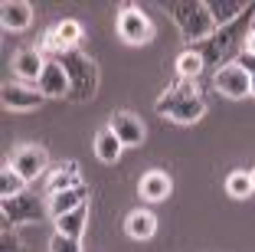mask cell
I'll return each instance as SVG.
<instances>
[{
	"mask_svg": "<svg viewBox=\"0 0 255 252\" xmlns=\"http://www.w3.org/2000/svg\"><path fill=\"white\" fill-rule=\"evenodd\" d=\"M72 187H82V174H79V164L75 161H66L59 164L49 180H46V193L53 197V193H62V190H72Z\"/></svg>",
	"mask_w": 255,
	"mask_h": 252,
	"instance_id": "9a60e30c",
	"label": "cell"
},
{
	"mask_svg": "<svg viewBox=\"0 0 255 252\" xmlns=\"http://www.w3.org/2000/svg\"><path fill=\"white\" fill-rule=\"evenodd\" d=\"M125 233L131 239H150L157 233V216L150 213V210H131L125 216Z\"/></svg>",
	"mask_w": 255,
	"mask_h": 252,
	"instance_id": "e0dca14e",
	"label": "cell"
},
{
	"mask_svg": "<svg viewBox=\"0 0 255 252\" xmlns=\"http://www.w3.org/2000/svg\"><path fill=\"white\" fill-rule=\"evenodd\" d=\"M0 20H3V30L20 33L33 23V7L26 0H3L0 3Z\"/></svg>",
	"mask_w": 255,
	"mask_h": 252,
	"instance_id": "4fadbf2b",
	"label": "cell"
},
{
	"mask_svg": "<svg viewBox=\"0 0 255 252\" xmlns=\"http://www.w3.org/2000/svg\"><path fill=\"white\" fill-rule=\"evenodd\" d=\"M213 85H216L219 95L226 98H246L252 95V75L239 66V62H229V66H219L213 75Z\"/></svg>",
	"mask_w": 255,
	"mask_h": 252,
	"instance_id": "8992f818",
	"label": "cell"
},
{
	"mask_svg": "<svg viewBox=\"0 0 255 252\" xmlns=\"http://www.w3.org/2000/svg\"><path fill=\"white\" fill-rule=\"evenodd\" d=\"M16 246H20V243H16L13 233H3V252H20Z\"/></svg>",
	"mask_w": 255,
	"mask_h": 252,
	"instance_id": "484cf974",
	"label": "cell"
},
{
	"mask_svg": "<svg viewBox=\"0 0 255 252\" xmlns=\"http://www.w3.org/2000/svg\"><path fill=\"white\" fill-rule=\"evenodd\" d=\"M252 98H255V75H252Z\"/></svg>",
	"mask_w": 255,
	"mask_h": 252,
	"instance_id": "f1b7e54d",
	"label": "cell"
},
{
	"mask_svg": "<svg viewBox=\"0 0 255 252\" xmlns=\"http://www.w3.org/2000/svg\"><path fill=\"white\" fill-rule=\"evenodd\" d=\"M36 89L43 92L46 98H69V75L66 69L59 66V59H46V69L39 75Z\"/></svg>",
	"mask_w": 255,
	"mask_h": 252,
	"instance_id": "8fae6325",
	"label": "cell"
},
{
	"mask_svg": "<svg viewBox=\"0 0 255 252\" xmlns=\"http://www.w3.org/2000/svg\"><path fill=\"white\" fill-rule=\"evenodd\" d=\"M203 69H206V62H203V56L196 49H183L180 56H177V72H180V79L193 82Z\"/></svg>",
	"mask_w": 255,
	"mask_h": 252,
	"instance_id": "44dd1931",
	"label": "cell"
},
{
	"mask_svg": "<svg viewBox=\"0 0 255 252\" xmlns=\"http://www.w3.org/2000/svg\"><path fill=\"white\" fill-rule=\"evenodd\" d=\"M46 69V59H43V52L39 49H16L13 56V72L20 75V79H30V82H39V75H43Z\"/></svg>",
	"mask_w": 255,
	"mask_h": 252,
	"instance_id": "5bb4252c",
	"label": "cell"
},
{
	"mask_svg": "<svg viewBox=\"0 0 255 252\" xmlns=\"http://www.w3.org/2000/svg\"><path fill=\"white\" fill-rule=\"evenodd\" d=\"M236 62H239V66L246 69L249 75H255V56H249V52H242V56H239V59H236Z\"/></svg>",
	"mask_w": 255,
	"mask_h": 252,
	"instance_id": "d4e9b609",
	"label": "cell"
},
{
	"mask_svg": "<svg viewBox=\"0 0 255 252\" xmlns=\"http://www.w3.org/2000/svg\"><path fill=\"white\" fill-rule=\"evenodd\" d=\"M10 167H13L16 174H20L26 184L36 177H43L46 167H49V154H46V148H39V144H20V148L10 154Z\"/></svg>",
	"mask_w": 255,
	"mask_h": 252,
	"instance_id": "5b68a950",
	"label": "cell"
},
{
	"mask_svg": "<svg viewBox=\"0 0 255 252\" xmlns=\"http://www.w3.org/2000/svg\"><path fill=\"white\" fill-rule=\"evenodd\" d=\"M56 59L69 75V102H89L98 89V66L79 49H69Z\"/></svg>",
	"mask_w": 255,
	"mask_h": 252,
	"instance_id": "277c9868",
	"label": "cell"
},
{
	"mask_svg": "<svg viewBox=\"0 0 255 252\" xmlns=\"http://www.w3.org/2000/svg\"><path fill=\"white\" fill-rule=\"evenodd\" d=\"M23 187H26V180H23L20 174H16L13 167L7 164V167L0 171V193H3V200H13V197H20V193H26Z\"/></svg>",
	"mask_w": 255,
	"mask_h": 252,
	"instance_id": "7402d4cb",
	"label": "cell"
},
{
	"mask_svg": "<svg viewBox=\"0 0 255 252\" xmlns=\"http://www.w3.org/2000/svg\"><path fill=\"white\" fill-rule=\"evenodd\" d=\"M154 108H157L164 118L177 121V125H193V121H200L203 115H206V102H203V95L196 92L193 82L173 85L170 92H164V95L154 102Z\"/></svg>",
	"mask_w": 255,
	"mask_h": 252,
	"instance_id": "7a4b0ae2",
	"label": "cell"
},
{
	"mask_svg": "<svg viewBox=\"0 0 255 252\" xmlns=\"http://www.w3.org/2000/svg\"><path fill=\"white\" fill-rule=\"evenodd\" d=\"M246 52H249V56H255V30L246 36Z\"/></svg>",
	"mask_w": 255,
	"mask_h": 252,
	"instance_id": "4316f807",
	"label": "cell"
},
{
	"mask_svg": "<svg viewBox=\"0 0 255 252\" xmlns=\"http://www.w3.org/2000/svg\"><path fill=\"white\" fill-rule=\"evenodd\" d=\"M206 7H210L216 26H229L249 10V3H242V0H206Z\"/></svg>",
	"mask_w": 255,
	"mask_h": 252,
	"instance_id": "ac0fdd59",
	"label": "cell"
},
{
	"mask_svg": "<svg viewBox=\"0 0 255 252\" xmlns=\"http://www.w3.org/2000/svg\"><path fill=\"white\" fill-rule=\"evenodd\" d=\"M170 16H173V23H177L180 36L187 39L190 46L210 39L213 33L219 30L213 13H210V7H206V0H177V3H170Z\"/></svg>",
	"mask_w": 255,
	"mask_h": 252,
	"instance_id": "3957f363",
	"label": "cell"
},
{
	"mask_svg": "<svg viewBox=\"0 0 255 252\" xmlns=\"http://www.w3.org/2000/svg\"><path fill=\"white\" fill-rule=\"evenodd\" d=\"M108 128L118 134V141L125 144V148H137V144L144 141V134H147L144 131V121L137 118V115H131V111H115Z\"/></svg>",
	"mask_w": 255,
	"mask_h": 252,
	"instance_id": "30bf717a",
	"label": "cell"
},
{
	"mask_svg": "<svg viewBox=\"0 0 255 252\" xmlns=\"http://www.w3.org/2000/svg\"><path fill=\"white\" fill-rule=\"evenodd\" d=\"M118 36L131 46H144L154 36V26H150V20L137 7H121L118 10Z\"/></svg>",
	"mask_w": 255,
	"mask_h": 252,
	"instance_id": "ba28073f",
	"label": "cell"
},
{
	"mask_svg": "<svg viewBox=\"0 0 255 252\" xmlns=\"http://www.w3.org/2000/svg\"><path fill=\"white\" fill-rule=\"evenodd\" d=\"M49 252H82V243L72 236H62V233H56L53 239H49Z\"/></svg>",
	"mask_w": 255,
	"mask_h": 252,
	"instance_id": "cb8c5ba5",
	"label": "cell"
},
{
	"mask_svg": "<svg viewBox=\"0 0 255 252\" xmlns=\"http://www.w3.org/2000/svg\"><path fill=\"white\" fill-rule=\"evenodd\" d=\"M252 16H255V3H249V10L236 23L219 26L210 39H203V43L190 46V49L200 52L206 66H216L219 69V62H223V66H229V62H233V56H242V52H246V36L252 33V30H249V20H252Z\"/></svg>",
	"mask_w": 255,
	"mask_h": 252,
	"instance_id": "6da1fadb",
	"label": "cell"
},
{
	"mask_svg": "<svg viewBox=\"0 0 255 252\" xmlns=\"http://www.w3.org/2000/svg\"><path fill=\"white\" fill-rule=\"evenodd\" d=\"M43 92L39 89H30V85H23V82H7L3 89H0V102H3V108L10 111H33L43 105Z\"/></svg>",
	"mask_w": 255,
	"mask_h": 252,
	"instance_id": "9c48e42d",
	"label": "cell"
},
{
	"mask_svg": "<svg viewBox=\"0 0 255 252\" xmlns=\"http://www.w3.org/2000/svg\"><path fill=\"white\" fill-rule=\"evenodd\" d=\"M249 177H252V187H255V167H252V171H249Z\"/></svg>",
	"mask_w": 255,
	"mask_h": 252,
	"instance_id": "83f0119b",
	"label": "cell"
},
{
	"mask_svg": "<svg viewBox=\"0 0 255 252\" xmlns=\"http://www.w3.org/2000/svg\"><path fill=\"white\" fill-rule=\"evenodd\" d=\"M89 203V187H72V190H62V193H53L49 197V216L53 220H59V216H66V213H72V210H79V207H85Z\"/></svg>",
	"mask_w": 255,
	"mask_h": 252,
	"instance_id": "7c38bea8",
	"label": "cell"
},
{
	"mask_svg": "<svg viewBox=\"0 0 255 252\" xmlns=\"http://www.w3.org/2000/svg\"><path fill=\"white\" fill-rule=\"evenodd\" d=\"M121 151H125V144L118 141V134H115L112 128H102V131L95 134V154H98V161L115 164L121 157Z\"/></svg>",
	"mask_w": 255,
	"mask_h": 252,
	"instance_id": "d6986e66",
	"label": "cell"
},
{
	"mask_svg": "<svg viewBox=\"0 0 255 252\" xmlns=\"http://www.w3.org/2000/svg\"><path fill=\"white\" fill-rule=\"evenodd\" d=\"M46 210H49V203H43L36 193H20L13 200L0 203V213L7 223H39Z\"/></svg>",
	"mask_w": 255,
	"mask_h": 252,
	"instance_id": "52a82bcc",
	"label": "cell"
},
{
	"mask_svg": "<svg viewBox=\"0 0 255 252\" xmlns=\"http://www.w3.org/2000/svg\"><path fill=\"white\" fill-rule=\"evenodd\" d=\"M252 190H255V187H252L249 171H236V174H229V177H226V193H229V197H236V200H246Z\"/></svg>",
	"mask_w": 255,
	"mask_h": 252,
	"instance_id": "603a6c76",
	"label": "cell"
},
{
	"mask_svg": "<svg viewBox=\"0 0 255 252\" xmlns=\"http://www.w3.org/2000/svg\"><path fill=\"white\" fill-rule=\"evenodd\" d=\"M137 190H141V197H144V200L157 203V200H167V197H170L173 180L167 177L164 171H147V174L141 177V184H137Z\"/></svg>",
	"mask_w": 255,
	"mask_h": 252,
	"instance_id": "2e32d148",
	"label": "cell"
},
{
	"mask_svg": "<svg viewBox=\"0 0 255 252\" xmlns=\"http://www.w3.org/2000/svg\"><path fill=\"white\" fill-rule=\"evenodd\" d=\"M85 220H89V203H85V207H79V210H72V213H66V216H59V220H56V233L72 236V239H82Z\"/></svg>",
	"mask_w": 255,
	"mask_h": 252,
	"instance_id": "ffe728a7",
	"label": "cell"
}]
</instances>
